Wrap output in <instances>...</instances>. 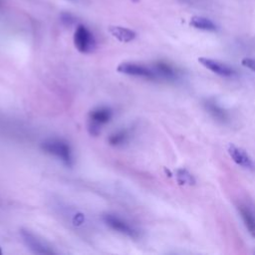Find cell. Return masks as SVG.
<instances>
[{
  "label": "cell",
  "instance_id": "obj_5",
  "mask_svg": "<svg viewBox=\"0 0 255 255\" xmlns=\"http://www.w3.org/2000/svg\"><path fill=\"white\" fill-rule=\"evenodd\" d=\"M118 72L128 75V76H132V77H137V78H142L146 80H158L157 75L152 67L139 64V63H133V62H124L121 63L118 68Z\"/></svg>",
  "mask_w": 255,
  "mask_h": 255
},
{
  "label": "cell",
  "instance_id": "obj_12",
  "mask_svg": "<svg viewBox=\"0 0 255 255\" xmlns=\"http://www.w3.org/2000/svg\"><path fill=\"white\" fill-rule=\"evenodd\" d=\"M109 32L114 38L123 43L131 42L136 37V33L133 30L123 26H110Z\"/></svg>",
  "mask_w": 255,
  "mask_h": 255
},
{
  "label": "cell",
  "instance_id": "obj_13",
  "mask_svg": "<svg viewBox=\"0 0 255 255\" xmlns=\"http://www.w3.org/2000/svg\"><path fill=\"white\" fill-rule=\"evenodd\" d=\"M129 136H130L129 129L122 128L111 133L110 136L108 137V142L112 146H122L128 141Z\"/></svg>",
  "mask_w": 255,
  "mask_h": 255
},
{
  "label": "cell",
  "instance_id": "obj_19",
  "mask_svg": "<svg viewBox=\"0 0 255 255\" xmlns=\"http://www.w3.org/2000/svg\"><path fill=\"white\" fill-rule=\"evenodd\" d=\"M69 1H75V0H69Z\"/></svg>",
  "mask_w": 255,
  "mask_h": 255
},
{
  "label": "cell",
  "instance_id": "obj_11",
  "mask_svg": "<svg viewBox=\"0 0 255 255\" xmlns=\"http://www.w3.org/2000/svg\"><path fill=\"white\" fill-rule=\"evenodd\" d=\"M204 108L207 111V113L216 121L221 123H226L228 121L227 112L221 106H219L215 101L206 100L204 102Z\"/></svg>",
  "mask_w": 255,
  "mask_h": 255
},
{
  "label": "cell",
  "instance_id": "obj_14",
  "mask_svg": "<svg viewBox=\"0 0 255 255\" xmlns=\"http://www.w3.org/2000/svg\"><path fill=\"white\" fill-rule=\"evenodd\" d=\"M190 24L194 28L199 29V30H204V31L213 32V31H216L218 29L217 25L213 21H211L208 18L201 17V16L192 17L191 20H190Z\"/></svg>",
  "mask_w": 255,
  "mask_h": 255
},
{
  "label": "cell",
  "instance_id": "obj_6",
  "mask_svg": "<svg viewBox=\"0 0 255 255\" xmlns=\"http://www.w3.org/2000/svg\"><path fill=\"white\" fill-rule=\"evenodd\" d=\"M20 236H21L22 241L25 244V246L35 254L52 255V254L56 253L50 245L46 244L43 240H41L38 236H36L33 232H31L28 229L21 228Z\"/></svg>",
  "mask_w": 255,
  "mask_h": 255
},
{
  "label": "cell",
  "instance_id": "obj_18",
  "mask_svg": "<svg viewBox=\"0 0 255 255\" xmlns=\"http://www.w3.org/2000/svg\"><path fill=\"white\" fill-rule=\"evenodd\" d=\"M2 254V250H1V248H0V255Z\"/></svg>",
  "mask_w": 255,
  "mask_h": 255
},
{
  "label": "cell",
  "instance_id": "obj_7",
  "mask_svg": "<svg viewBox=\"0 0 255 255\" xmlns=\"http://www.w3.org/2000/svg\"><path fill=\"white\" fill-rule=\"evenodd\" d=\"M198 61L204 68H206L207 70L213 72L218 76L230 78L236 75V71L232 67L226 65L225 63L219 62L217 60H213L209 58H199Z\"/></svg>",
  "mask_w": 255,
  "mask_h": 255
},
{
  "label": "cell",
  "instance_id": "obj_10",
  "mask_svg": "<svg viewBox=\"0 0 255 255\" xmlns=\"http://www.w3.org/2000/svg\"><path fill=\"white\" fill-rule=\"evenodd\" d=\"M152 68L154 69L158 79L165 81H175L179 77L178 70L166 62H156L153 64Z\"/></svg>",
  "mask_w": 255,
  "mask_h": 255
},
{
  "label": "cell",
  "instance_id": "obj_3",
  "mask_svg": "<svg viewBox=\"0 0 255 255\" xmlns=\"http://www.w3.org/2000/svg\"><path fill=\"white\" fill-rule=\"evenodd\" d=\"M114 112L110 107L101 106L93 109L88 117V131L91 135L97 136L101 133L102 128L111 122Z\"/></svg>",
  "mask_w": 255,
  "mask_h": 255
},
{
  "label": "cell",
  "instance_id": "obj_4",
  "mask_svg": "<svg viewBox=\"0 0 255 255\" xmlns=\"http://www.w3.org/2000/svg\"><path fill=\"white\" fill-rule=\"evenodd\" d=\"M74 45L83 54L93 53L97 48V41L92 31L85 25L77 26L74 33Z\"/></svg>",
  "mask_w": 255,
  "mask_h": 255
},
{
  "label": "cell",
  "instance_id": "obj_17",
  "mask_svg": "<svg viewBox=\"0 0 255 255\" xmlns=\"http://www.w3.org/2000/svg\"><path fill=\"white\" fill-rule=\"evenodd\" d=\"M181 3L187 4V5H192V6H199L204 3L205 0H179Z\"/></svg>",
  "mask_w": 255,
  "mask_h": 255
},
{
  "label": "cell",
  "instance_id": "obj_1",
  "mask_svg": "<svg viewBox=\"0 0 255 255\" xmlns=\"http://www.w3.org/2000/svg\"><path fill=\"white\" fill-rule=\"evenodd\" d=\"M41 148L46 153L56 157L65 166L73 167L75 163L74 153L71 145L65 139L58 137H51L45 139L41 143Z\"/></svg>",
  "mask_w": 255,
  "mask_h": 255
},
{
  "label": "cell",
  "instance_id": "obj_9",
  "mask_svg": "<svg viewBox=\"0 0 255 255\" xmlns=\"http://www.w3.org/2000/svg\"><path fill=\"white\" fill-rule=\"evenodd\" d=\"M238 212L242 218V221L251 234L255 238V209L248 203H239L237 206Z\"/></svg>",
  "mask_w": 255,
  "mask_h": 255
},
{
  "label": "cell",
  "instance_id": "obj_16",
  "mask_svg": "<svg viewBox=\"0 0 255 255\" xmlns=\"http://www.w3.org/2000/svg\"><path fill=\"white\" fill-rule=\"evenodd\" d=\"M241 64L247 69L255 72V59L252 58H244L241 60Z\"/></svg>",
  "mask_w": 255,
  "mask_h": 255
},
{
  "label": "cell",
  "instance_id": "obj_8",
  "mask_svg": "<svg viewBox=\"0 0 255 255\" xmlns=\"http://www.w3.org/2000/svg\"><path fill=\"white\" fill-rule=\"evenodd\" d=\"M227 150H228L230 157L237 165H240V166H242L244 168H248V169L254 168V163H253L252 158L249 156V154L243 148H241L233 143H230L228 145Z\"/></svg>",
  "mask_w": 255,
  "mask_h": 255
},
{
  "label": "cell",
  "instance_id": "obj_15",
  "mask_svg": "<svg viewBox=\"0 0 255 255\" xmlns=\"http://www.w3.org/2000/svg\"><path fill=\"white\" fill-rule=\"evenodd\" d=\"M176 181L180 185H193L195 184L194 176L185 168H179L175 173Z\"/></svg>",
  "mask_w": 255,
  "mask_h": 255
},
{
  "label": "cell",
  "instance_id": "obj_2",
  "mask_svg": "<svg viewBox=\"0 0 255 255\" xmlns=\"http://www.w3.org/2000/svg\"><path fill=\"white\" fill-rule=\"evenodd\" d=\"M104 223L109 226L114 231H117L130 239H138L140 237V231L130 222L125 218L114 214V213H105L102 216Z\"/></svg>",
  "mask_w": 255,
  "mask_h": 255
}]
</instances>
